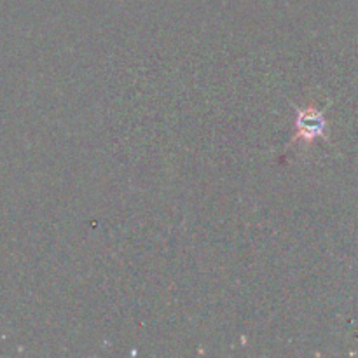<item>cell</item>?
Returning a JSON list of instances; mask_svg holds the SVG:
<instances>
[{
    "label": "cell",
    "instance_id": "1",
    "mask_svg": "<svg viewBox=\"0 0 358 358\" xmlns=\"http://www.w3.org/2000/svg\"><path fill=\"white\" fill-rule=\"evenodd\" d=\"M327 122L322 112L315 110V108H306L299 114L297 119V135L299 138H304L306 142H311L317 136H324Z\"/></svg>",
    "mask_w": 358,
    "mask_h": 358
}]
</instances>
